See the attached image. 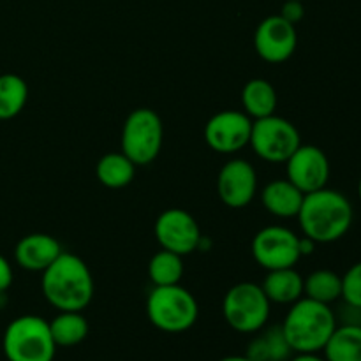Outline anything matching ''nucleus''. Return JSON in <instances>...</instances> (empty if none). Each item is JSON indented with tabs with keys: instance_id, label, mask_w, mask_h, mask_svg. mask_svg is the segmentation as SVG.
<instances>
[{
	"instance_id": "21",
	"label": "nucleus",
	"mask_w": 361,
	"mask_h": 361,
	"mask_svg": "<svg viewBox=\"0 0 361 361\" xmlns=\"http://www.w3.org/2000/svg\"><path fill=\"white\" fill-rule=\"evenodd\" d=\"M326 361H361V326L337 324L323 348Z\"/></svg>"
},
{
	"instance_id": "25",
	"label": "nucleus",
	"mask_w": 361,
	"mask_h": 361,
	"mask_svg": "<svg viewBox=\"0 0 361 361\" xmlns=\"http://www.w3.org/2000/svg\"><path fill=\"white\" fill-rule=\"evenodd\" d=\"M183 277V257L161 249L148 261V279L154 286L180 284Z\"/></svg>"
},
{
	"instance_id": "14",
	"label": "nucleus",
	"mask_w": 361,
	"mask_h": 361,
	"mask_svg": "<svg viewBox=\"0 0 361 361\" xmlns=\"http://www.w3.org/2000/svg\"><path fill=\"white\" fill-rule=\"evenodd\" d=\"M257 194V173L245 159H231L217 175V196L228 208H245Z\"/></svg>"
},
{
	"instance_id": "18",
	"label": "nucleus",
	"mask_w": 361,
	"mask_h": 361,
	"mask_svg": "<svg viewBox=\"0 0 361 361\" xmlns=\"http://www.w3.org/2000/svg\"><path fill=\"white\" fill-rule=\"evenodd\" d=\"M279 104V95L274 85L264 78L249 80L242 88V111L252 120L274 115Z\"/></svg>"
},
{
	"instance_id": "27",
	"label": "nucleus",
	"mask_w": 361,
	"mask_h": 361,
	"mask_svg": "<svg viewBox=\"0 0 361 361\" xmlns=\"http://www.w3.org/2000/svg\"><path fill=\"white\" fill-rule=\"evenodd\" d=\"M337 324H351V326H361V307L351 305L342 302L338 310H334Z\"/></svg>"
},
{
	"instance_id": "33",
	"label": "nucleus",
	"mask_w": 361,
	"mask_h": 361,
	"mask_svg": "<svg viewBox=\"0 0 361 361\" xmlns=\"http://www.w3.org/2000/svg\"><path fill=\"white\" fill-rule=\"evenodd\" d=\"M358 197H360V201H361V176H360V180H358Z\"/></svg>"
},
{
	"instance_id": "23",
	"label": "nucleus",
	"mask_w": 361,
	"mask_h": 361,
	"mask_svg": "<svg viewBox=\"0 0 361 361\" xmlns=\"http://www.w3.org/2000/svg\"><path fill=\"white\" fill-rule=\"evenodd\" d=\"M303 296L324 305L338 302L342 298V275L328 268L312 271L303 279Z\"/></svg>"
},
{
	"instance_id": "34",
	"label": "nucleus",
	"mask_w": 361,
	"mask_h": 361,
	"mask_svg": "<svg viewBox=\"0 0 361 361\" xmlns=\"http://www.w3.org/2000/svg\"><path fill=\"white\" fill-rule=\"evenodd\" d=\"M302 2H303V0H302Z\"/></svg>"
},
{
	"instance_id": "1",
	"label": "nucleus",
	"mask_w": 361,
	"mask_h": 361,
	"mask_svg": "<svg viewBox=\"0 0 361 361\" xmlns=\"http://www.w3.org/2000/svg\"><path fill=\"white\" fill-rule=\"evenodd\" d=\"M296 219L303 236H309L319 245L344 238L355 221V210L345 194L324 187L305 194Z\"/></svg>"
},
{
	"instance_id": "12",
	"label": "nucleus",
	"mask_w": 361,
	"mask_h": 361,
	"mask_svg": "<svg viewBox=\"0 0 361 361\" xmlns=\"http://www.w3.org/2000/svg\"><path fill=\"white\" fill-rule=\"evenodd\" d=\"M298 46V32L295 25L281 14H271L257 25L254 32V49L257 56L268 63H282L291 59Z\"/></svg>"
},
{
	"instance_id": "17",
	"label": "nucleus",
	"mask_w": 361,
	"mask_h": 361,
	"mask_svg": "<svg viewBox=\"0 0 361 361\" xmlns=\"http://www.w3.org/2000/svg\"><path fill=\"white\" fill-rule=\"evenodd\" d=\"M259 286L270 303L293 305L303 298V277L295 270V267L267 271Z\"/></svg>"
},
{
	"instance_id": "28",
	"label": "nucleus",
	"mask_w": 361,
	"mask_h": 361,
	"mask_svg": "<svg viewBox=\"0 0 361 361\" xmlns=\"http://www.w3.org/2000/svg\"><path fill=\"white\" fill-rule=\"evenodd\" d=\"M279 14H281L286 21H289V23L296 27V23H300V21L303 20V16H305V7H303L302 0H284L282 9Z\"/></svg>"
},
{
	"instance_id": "32",
	"label": "nucleus",
	"mask_w": 361,
	"mask_h": 361,
	"mask_svg": "<svg viewBox=\"0 0 361 361\" xmlns=\"http://www.w3.org/2000/svg\"><path fill=\"white\" fill-rule=\"evenodd\" d=\"M219 361H252V360H250L247 355H240V356L231 355V356H226V358H222V360H219Z\"/></svg>"
},
{
	"instance_id": "30",
	"label": "nucleus",
	"mask_w": 361,
	"mask_h": 361,
	"mask_svg": "<svg viewBox=\"0 0 361 361\" xmlns=\"http://www.w3.org/2000/svg\"><path fill=\"white\" fill-rule=\"evenodd\" d=\"M317 243L314 240H310L309 236H300V254L303 256H310V254L316 250Z\"/></svg>"
},
{
	"instance_id": "13",
	"label": "nucleus",
	"mask_w": 361,
	"mask_h": 361,
	"mask_svg": "<svg viewBox=\"0 0 361 361\" xmlns=\"http://www.w3.org/2000/svg\"><path fill=\"white\" fill-rule=\"evenodd\" d=\"M284 164L286 178L298 187L303 194L316 192L328 187L330 161L328 155L316 145H300Z\"/></svg>"
},
{
	"instance_id": "6",
	"label": "nucleus",
	"mask_w": 361,
	"mask_h": 361,
	"mask_svg": "<svg viewBox=\"0 0 361 361\" xmlns=\"http://www.w3.org/2000/svg\"><path fill=\"white\" fill-rule=\"evenodd\" d=\"M271 303L259 284L238 282L228 289L222 300V316L229 328L238 334L252 335L268 324Z\"/></svg>"
},
{
	"instance_id": "19",
	"label": "nucleus",
	"mask_w": 361,
	"mask_h": 361,
	"mask_svg": "<svg viewBox=\"0 0 361 361\" xmlns=\"http://www.w3.org/2000/svg\"><path fill=\"white\" fill-rule=\"evenodd\" d=\"M245 355L252 361H288L293 349L286 341L282 326H264L247 345Z\"/></svg>"
},
{
	"instance_id": "8",
	"label": "nucleus",
	"mask_w": 361,
	"mask_h": 361,
	"mask_svg": "<svg viewBox=\"0 0 361 361\" xmlns=\"http://www.w3.org/2000/svg\"><path fill=\"white\" fill-rule=\"evenodd\" d=\"M302 145L298 129L284 116L274 115L252 120L249 147L261 161L284 164Z\"/></svg>"
},
{
	"instance_id": "9",
	"label": "nucleus",
	"mask_w": 361,
	"mask_h": 361,
	"mask_svg": "<svg viewBox=\"0 0 361 361\" xmlns=\"http://www.w3.org/2000/svg\"><path fill=\"white\" fill-rule=\"evenodd\" d=\"M254 261L263 270L293 268L300 261V236L284 226H267L254 235L250 243Z\"/></svg>"
},
{
	"instance_id": "3",
	"label": "nucleus",
	"mask_w": 361,
	"mask_h": 361,
	"mask_svg": "<svg viewBox=\"0 0 361 361\" xmlns=\"http://www.w3.org/2000/svg\"><path fill=\"white\" fill-rule=\"evenodd\" d=\"M281 326L293 353H321L337 328V319L331 305L303 296L289 307Z\"/></svg>"
},
{
	"instance_id": "11",
	"label": "nucleus",
	"mask_w": 361,
	"mask_h": 361,
	"mask_svg": "<svg viewBox=\"0 0 361 361\" xmlns=\"http://www.w3.org/2000/svg\"><path fill=\"white\" fill-rule=\"evenodd\" d=\"M252 118L238 109H224L208 118L203 137L208 147L222 155H233L249 147Z\"/></svg>"
},
{
	"instance_id": "5",
	"label": "nucleus",
	"mask_w": 361,
	"mask_h": 361,
	"mask_svg": "<svg viewBox=\"0 0 361 361\" xmlns=\"http://www.w3.org/2000/svg\"><path fill=\"white\" fill-rule=\"evenodd\" d=\"M2 349L7 361H53L56 344L48 321L27 314L7 324Z\"/></svg>"
},
{
	"instance_id": "26",
	"label": "nucleus",
	"mask_w": 361,
	"mask_h": 361,
	"mask_svg": "<svg viewBox=\"0 0 361 361\" xmlns=\"http://www.w3.org/2000/svg\"><path fill=\"white\" fill-rule=\"evenodd\" d=\"M342 302L361 307V261L342 275Z\"/></svg>"
},
{
	"instance_id": "24",
	"label": "nucleus",
	"mask_w": 361,
	"mask_h": 361,
	"mask_svg": "<svg viewBox=\"0 0 361 361\" xmlns=\"http://www.w3.org/2000/svg\"><path fill=\"white\" fill-rule=\"evenodd\" d=\"M27 101V81L13 73L0 74V120H11L20 115Z\"/></svg>"
},
{
	"instance_id": "10",
	"label": "nucleus",
	"mask_w": 361,
	"mask_h": 361,
	"mask_svg": "<svg viewBox=\"0 0 361 361\" xmlns=\"http://www.w3.org/2000/svg\"><path fill=\"white\" fill-rule=\"evenodd\" d=\"M154 233L161 249L171 250L182 257L196 252L203 238L194 215L183 208H168L162 212L155 221Z\"/></svg>"
},
{
	"instance_id": "15",
	"label": "nucleus",
	"mask_w": 361,
	"mask_h": 361,
	"mask_svg": "<svg viewBox=\"0 0 361 361\" xmlns=\"http://www.w3.org/2000/svg\"><path fill=\"white\" fill-rule=\"evenodd\" d=\"M59 240L46 233H30L14 247V261L27 271H44L62 254Z\"/></svg>"
},
{
	"instance_id": "7",
	"label": "nucleus",
	"mask_w": 361,
	"mask_h": 361,
	"mask_svg": "<svg viewBox=\"0 0 361 361\" xmlns=\"http://www.w3.org/2000/svg\"><path fill=\"white\" fill-rule=\"evenodd\" d=\"M164 143V126L154 109L136 108L127 115L120 147L136 166H148L159 157Z\"/></svg>"
},
{
	"instance_id": "16",
	"label": "nucleus",
	"mask_w": 361,
	"mask_h": 361,
	"mask_svg": "<svg viewBox=\"0 0 361 361\" xmlns=\"http://www.w3.org/2000/svg\"><path fill=\"white\" fill-rule=\"evenodd\" d=\"M305 194L293 185L288 178H275L261 190L264 210L277 219H293L298 215Z\"/></svg>"
},
{
	"instance_id": "20",
	"label": "nucleus",
	"mask_w": 361,
	"mask_h": 361,
	"mask_svg": "<svg viewBox=\"0 0 361 361\" xmlns=\"http://www.w3.org/2000/svg\"><path fill=\"white\" fill-rule=\"evenodd\" d=\"M136 168L137 166L122 150L109 152L97 161L95 176L108 189H123L134 180Z\"/></svg>"
},
{
	"instance_id": "22",
	"label": "nucleus",
	"mask_w": 361,
	"mask_h": 361,
	"mask_svg": "<svg viewBox=\"0 0 361 361\" xmlns=\"http://www.w3.org/2000/svg\"><path fill=\"white\" fill-rule=\"evenodd\" d=\"M48 323L56 348H74L88 335L87 317L76 310H60Z\"/></svg>"
},
{
	"instance_id": "2",
	"label": "nucleus",
	"mask_w": 361,
	"mask_h": 361,
	"mask_svg": "<svg viewBox=\"0 0 361 361\" xmlns=\"http://www.w3.org/2000/svg\"><path fill=\"white\" fill-rule=\"evenodd\" d=\"M41 289L56 310L83 312L94 298L95 284L88 264L73 252H62L44 271Z\"/></svg>"
},
{
	"instance_id": "31",
	"label": "nucleus",
	"mask_w": 361,
	"mask_h": 361,
	"mask_svg": "<svg viewBox=\"0 0 361 361\" xmlns=\"http://www.w3.org/2000/svg\"><path fill=\"white\" fill-rule=\"evenodd\" d=\"M289 361H326V358L319 356V353H296Z\"/></svg>"
},
{
	"instance_id": "29",
	"label": "nucleus",
	"mask_w": 361,
	"mask_h": 361,
	"mask_svg": "<svg viewBox=\"0 0 361 361\" xmlns=\"http://www.w3.org/2000/svg\"><path fill=\"white\" fill-rule=\"evenodd\" d=\"M13 267H11L9 261L0 254V293H6L7 289L13 284Z\"/></svg>"
},
{
	"instance_id": "4",
	"label": "nucleus",
	"mask_w": 361,
	"mask_h": 361,
	"mask_svg": "<svg viewBox=\"0 0 361 361\" xmlns=\"http://www.w3.org/2000/svg\"><path fill=\"white\" fill-rule=\"evenodd\" d=\"M148 321L164 334H183L196 324L200 305L183 286H154L147 298Z\"/></svg>"
}]
</instances>
